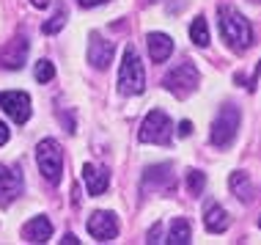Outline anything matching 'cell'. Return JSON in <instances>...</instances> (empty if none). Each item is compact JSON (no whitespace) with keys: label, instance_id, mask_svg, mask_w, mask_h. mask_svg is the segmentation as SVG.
<instances>
[{"label":"cell","instance_id":"cell-23","mask_svg":"<svg viewBox=\"0 0 261 245\" xmlns=\"http://www.w3.org/2000/svg\"><path fill=\"white\" fill-rule=\"evenodd\" d=\"M77 3H80L83 9H94V6H102V3H108V0H77Z\"/></svg>","mask_w":261,"mask_h":245},{"label":"cell","instance_id":"cell-2","mask_svg":"<svg viewBox=\"0 0 261 245\" xmlns=\"http://www.w3.org/2000/svg\"><path fill=\"white\" fill-rule=\"evenodd\" d=\"M118 88H121V94H129V96L143 94V88H146L143 64H140L138 50L132 44H126V50H124L121 69H118Z\"/></svg>","mask_w":261,"mask_h":245},{"label":"cell","instance_id":"cell-24","mask_svg":"<svg viewBox=\"0 0 261 245\" xmlns=\"http://www.w3.org/2000/svg\"><path fill=\"white\" fill-rule=\"evenodd\" d=\"M190 132H193V124H190V121H181V124H179V135H181V138H187Z\"/></svg>","mask_w":261,"mask_h":245},{"label":"cell","instance_id":"cell-20","mask_svg":"<svg viewBox=\"0 0 261 245\" xmlns=\"http://www.w3.org/2000/svg\"><path fill=\"white\" fill-rule=\"evenodd\" d=\"M66 17H69V11H66V6H58V9H55V14L50 19H47L44 25H41V31L44 33H58L63 25H66Z\"/></svg>","mask_w":261,"mask_h":245},{"label":"cell","instance_id":"cell-17","mask_svg":"<svg viewBox=\"0 0 261 245\" xmlns=\"http://www.w3.org/2000/svg\"><path fill=\"white\" fill-rule=\"evenodd\" d=\"M228 187H231V193H234L237 199H242V201H253V185H250V177H248L245 171L231 174Z\"/></svg>","mask_w":261,"mask_h":245},{"label":"cell","instance_id":"cell-10","mask_svg":"<svg viewBox=\"0 0 261 245\" xmlns=\"http://www.w3.org/2000/svg\"><path fill=\"white\" fill-rule=\"evenodd\" d=\"M22 193V174L0 165V207H9Z\"/></svg>","mask_w":261,"mask_h":245},{"label":"cell","instance_id":"cell-22","mask_svg":"<svg viewBox=\"0 0 261 245\" xmlns=\"http://www.w3.org/2000/svg\"><path fill=\"white\" fill-rule=\"evenodd\" d=\"M33 75H36L39 83H50V80L55 78V66L50 64V61H39V64H36V72H33Z\"/></svg>","mask_w":261,"mask_h":245},{"label":"cell","instance_id":"cell-21","mask_svg":"<svg viewBox=\"0 0 261 245\" xmlns=\"http://www.w3.org/2000/svg\"><path fill=\"white\" fill-rule=\"evenodd\" d=\"M203 185H206V177L201 171H190L187 174V190L193 195H201L203 193Z\"/></svg>","mask_w":261,"mask_h":245},{"label":"cell","instance_id":"cell-9","mask_svg":"<svg viewBox=\"0 0 261 245\" xmlns=\"http://www.w3.org/2000/svg\"><path fill=\"white\" fill-rule=\"evenodd\" d=\"M25 58H28V36L25 33H19L11 41H6L3 50H0V66H6V69H22Z\"/></svg>","mask_w":261,"mask_h":245},{"label":"cell","instance_id":"cell-5","mask_svg":"<svg viewBox=\"0 0 261 245\" xmlns=\"http://www.w3.org/2000/svg\"><path fill=\"white\" fill-rule=\"evenodd\" d=\"M171 132H173V124H171V118H168V113L160 108H154L151 113L143 118V124H140V141L168 146L171 143Z\"/></svg>","mask_w":261,"mask_h":245},{"label":"cell","instance_id":"cell-1","mask_svg":"<svg viewBox=\"0 0 261 245\" xmlns=\"http://www.w3.org/2000/svg\"><path fill=\"white\" fill-rule=\"evenodd\" d=\"M217 19H220L223 39L228 41L234 50H248V47L253 44L250 19H245L237 9H231V6H220V9H217Z\"/></svg>","mask_w":261,"mask_h":245},{"label":"cell","instance_id":"cell-14","mask_svg":"<svg viewBox=\"0 0 261 245\" xmlns=\"http://www.w3.org/2000/svg\"><path fill=\"white\" fill-rule=\"evenodd\" d=\"M146 44H149V55H151L154 64L168 61L173 53V39L165 36V33H149V36H146Z\"/></svg>","mask_w":261,"mask_h":245},{"label":"cell","instance_id":"cell-16","mask_svg":"<svg viewBox=\"0 0 261 245\" xmlns=\"http://www.w3.org/2000/svg\"><path fill=\"white\" fill-rule=\"evenodd\" d=\"M203 226H206V232L212 234H220L228 229V212L220 207V204H209L206 212H203Z\"/></svg>","mask_w":261,"mask_h":245},{"label":"cell","instance_id":"cell-27","mask_svg":"<svg viewBox=\"0 0 261 245\" xmlns=\"http://www.w3.org/2000/svg\"><path fill=\"white\" fill-rule=\"evenodd\" d=\"M63 242H66V245H77V242H80V240H77L74 234H66V237H63Z\"/></svg>","mask_w":261,"mask_h":245},{"label":"cell","instance_id":"cell-11","mask_svg":"<svg viewBox=\"0 0 261 245\" xmlns=\"http://www.w3.org/2000/svg\"><path fill=\"white\" fill-rule=\"evenodd\" d=\"M173 168L171 165H154L143 174V190H173Z\"/></svg>","mask_w":261,"mask_h":245},{"label":"cell","instance_id":"cell-7","mask_svg":"<svg viewBox=\"0 0 261 245\" xmlns=\"http://www.w3.org/2000/svg\"><path fill=\"white\" fill-rule=\"evenodd\" d=\"M0 108L17 124H25L31 118V96L25 91H0Z\"/></svg>","mask_w":261,"mask_h":245},{"label":"cell","instance_id":"cell-4","mask_svg":"<svg viewBox=\"0 0 261 245\" xmlns=\"http://www.w3.org/2000/svg\"><path fill=\"white\" fill-rule=\"evenodd\" d=\"M36 163H39V171L44 174V179L50 185H58L63 174V152L53 138H47V141L36 146Z\"/></svg>","mask_w":261,"mask_h":245},{"label":"cell","instance_id":"cell-18","mask_svg":"<svg viewBox=\"0 0 261 245\" xmlns=\"http://www.w3.org/2000/svg\"><path fill=\"white\" fill-rule=\"evenodd\" d=\"M190 223L185 218H176L173 220V226H171V232H168V242L171 245H187L190 242Z\"/></svg>","mask_w":261,"mask_h":245},{"label":"cell","instance_id":"cell-12","mask_svg":"<svg viewBox=\"0 0 261 245\" xmlns=\"http://www.w3.org/2000/svg\"><path fill=\"white\" fill-rule=\"evenodd\" d=\"M110 61H113V41H105L99 33H94L88 44V64L94 69H108Z\"/></svg>","mask_w":261,"mask_h":245},{"label":"cell","instance_id":"cell-6","mask_svg":"<svg viewBox=\"0 0 261 245\" xmlns=\"http://www.w3.org/2000/svg\"><path fill=\"white\" fill-rule=\"evenodd\" d=\"M195 86H198V69L193 64H179L165 75V88L171 91V94L181 96V100H185Z\"/></svg>","mask_w":261,"mask_h":245},{"label":"cell","instance_id":"cell-3","mask_svg":"<svg viewBox=\"0 0 261 245\" xmlns=\"http://www.w3.org/2000/svg\"><path fill=\"white\" fill-rule=\"evenodd\" d=\"M239 121H242L239 108H234V105H223L220 113H217V118H215V124H212V143L220 146V149H228V146L234 143L237 132H239Z\"/></svg>","mask_w":261,"mask_h":245},{"label":"cell","instance_id":"cell-13","mask_svg":"<svg viewBox=\"0 0 261 245\" xmlns=\"http://www.w3.org/2000/svg\"><path fill=\"white\" fill-rule=\"evenodd\" d=\"M83 179H86V187H88L91 195H102L105 190H108V185H110L108 168L94 165V163H86V165H83Z\"/></svg>","mask_w":261,"mask_h":245},{"label":"cell","instance_id":"cell-25","mask_svg":"<svg viewBox=\"0 0 261 245\" xmlns=\"http://www.w3.org/2000/svg\"><path fill=\"white\" fill-rule=\"evenodd\" d=\"M3 143H9V127L0 121V146H3Z\"/></svg>","mask_w":261,"mask_h":245},{"label":"cell","instance_id":"cell-15","mask_svg":"<svg viewBox=\"0 0 261 245\" xmlns=\"http://www.w3.org/2000/svg\"><path fill=\"white\" fill-rule=\"evenodd\" d=\"M22 237L28 242H47L53 237V223L47 218H31L22 226Z\"/></svg>","mask_w":261,"mask_h":245},{"label":"cell","instance_id":"cell-8","mask_svg":"<svg viewBox=\"0 0 261 245\" xmlns=\"http://www.w3.org/2000/svg\"><path fill=\"white\" fill-rule=\"evenodd\" d=\"M88 234L96 242H110L118 237V220L113 212H94L88 220Z\"/></svg>","mask_w":261,"mask_h":245},{"label":"cell","instance_id":"cell-26","mask_svg":"<svg viewBox=\"0 0 261 245\" xmlns=\"http://www.w3.org/2000/svg\"><path fill=\"white\" fill-rule=\"evenodd\" d=\"M33 6H36V9H47V6H50V0H31Z\"/></svg>","mask_w":261,"mask_h":245},{"label":"cell","instance_id":"cell-19","mask_svg":"<svg viewBox=\"0 0 261 245\" xmlns=\"http://www.w3.org/2000/svg\"><path fill=\"white\" fill-rule=\"evenodd\" d=\"M190 39H193L198 47H206L209 44V28H206V19H203V17H195L193 19V25H190Z\"/></svg>","mask_w":261,"mask_h":245}]
</instances>
